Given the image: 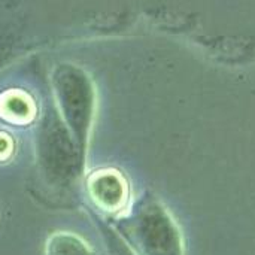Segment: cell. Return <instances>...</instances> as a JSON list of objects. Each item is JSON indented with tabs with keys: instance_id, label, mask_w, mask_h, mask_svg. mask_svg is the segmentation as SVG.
<instances>
[{
	"instance_id": "obj_1",
	"label": "cell",
	"mask_w": 255,
	"mask_h": 255,
	"mask_svg": "<svg viewBox=\"0 0 255 255\" xmlns=\"http://www.w3.org/2000/svg\"><path fill=\"white\" fill-rule=\"evenodd\" d=\"M85 158L76 146L66 124L48 118L37 140V173L40 190L36 191L46 205L75 208L82 197Z\"/></svg>"
},
{
	"instance_id": "obj_2",
	"label": "cell",
	"mask_w": 255,
	"mask_h": 255,
	"mask_svg": "<svg viewBox=\"0 0 255 255\" xmlns=\"http://www.w3.org/2000/svg\"><path fill=\"white\" fill-rule=\"evenodd\" d=\"M108 223L136 255H185V238L176 218L151 190L136 196L121 217Z\"/></svg>"
},
{
	"instance_id": "obj_3",
	"label": "cell",
	"mask_w": 255,
	"mask_h": 255,
	"mask_svg": "<svg viewBox=\"0 0 255 255\" xmlns=\"http://www.w3.org/2000/svg\"><path fill=\"white\" fill-rule=\"evenodd\" d=\"M82 197L90 211L106 221L121 217L134 199L128 178L115 167H102L84 175Z\"/></svg>"
},
{
	"instance_id": "obj_4",
	"label": "cell",
	"mask_w": 255,
	"mask_h": 255,
	"mask_svg": "<svg viewBox=\"0 0 255 255\" xmlns=\"http://www.w3.org/2000/svg\"><path fill=\"white\" fill-rule=\"evenodd\" d=\"M57 88L61 99L66 126L82 157L85 158L91 124V97L88 84L81 73L67 70L58 73Z\"/></svg>"
},
{
	"instance_id": "obj_5",
	"label": "cell",
	"mask_w": 255,
	"mask_h": 255,
	"mask_svg": "<svg viewBox=\"0 0 255 255\" xmlns=\"http://www.w3.org/2000/svg\"><path fill=\"white\" fill-rule=\"evenodd\" d=\"M43 255H97L91 244L75 232H52L43 245Z\"/></svg>"
},
{
	"instance_id": "obj_6",
	"label": "cell",
	"mask_w": 255,
	"mask_h": 255,
	"mask_svg": "<svg viewBox=\"0 0 255 255\" xmlns=\"http://www.w3.org/2000/svg\"><path fill=\"white\" fill-rule=\"evenodd\" d=\"M90 215H91V220L94 221V226L97 227L100 233V238L105 247V255H136L106 220L93 214L91 211H90Z\"/></svg>"
}]
</instances>
